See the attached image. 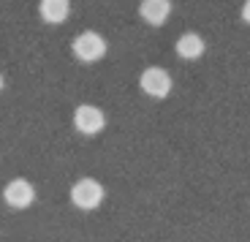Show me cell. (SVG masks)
<instances>
[{"label":"cell","instance_id":"obj_1","mask_svg":"<svg viewBox=\"0 0 250 242\" xmlns=\"http://www.w3.org/2000/svg\"><path fill=\"white\" fill-rule=\"evenodd\" d=\"M71 49H74V55L79 57L82 63H98L101 57L106 55V38L95 30H84L74 38Z\"/></svg>","mask_w":250,"mask_h":242},{"label":"cell","instance_id":"obj_2","mask_svg":"<svg viewBox=\"0 0 250 242\" xmlns=\"http://www.w3.org/2000/svg\"><path fill=\"white\" fill-rule=\"evenodd\" d=\"M104 196H106L104 185H101L98 180H93V177H82V180H76L74 188H71V201H74L79 210H95V207H101Z\"/></svg>","mask_w":250,"mask_h":242},{"label":"cell","instance_id":"obj_3","mask_svg":"<svg viewBox=\"0 0 250 242\" xmlns=\"http://www.w3.org/2000/svg\"><path fill=\"white\" fill-rule=\"evenodd\" d=\"M139 85L142 90L150 98H166L171 93V76L166 68H158V66H150V68H144L142 76H139Z\"/></svg>","mask_w":250,"mask_h":242},{"label":"cell","instance_id":"obj_4","mask_svg":"<svg viewBox=\"0 0 250 242\" xmlns=\"http://www.w3.org/2000/svg\"><path fill=\"white\" fill-rule=\"evenodd\" d=\"M74 125L84 136H95L106 125V114L93 104H82V106H76V112H74Z\"/></svg>","mask_w":250,"mask_h":242},{"label":"cell","instance_id":"obj_5","mask_svg":"<svg viewBox=\"0 0 250 242\" xmlns=\"http://www.w3.org/2000/svg\"><path fill=\"white\" fill-rule=\"evenodd\" d=\"M3 199H6V204L14 207V210H25V207H30L33 199H36V188H33L25 177H17V180H11L3 188Z\"/></svg>","mask_w":250,"mask_h":242},{"label":"cell","instance_id":"obj_6","mask_svg":"<svg viewBox=\"0 0 250 242\" xmlns=\"http://www.w3.org/2000/svg\"><path fill=\"white\" fill-rule=\"evenodd\" d=\"M139 14H142V19L147 22V25L161 27L171 14V0H142Z\"/></svg>","mask_w":250,"mask_h":242},{"label":"cell","instance_id":"obj_7","mask_svg":"<svg viewBox=\"0 0 250 242\" xmlns=\"http://www.w3.org/2000/svg\"><path fill=\"white\" fill-rule=\"evenodd\" d=\"M38 14L46 25H62L71 14V3L68 0H41L38 3Z\"/></svg>","mask_w":250,"mask_h":242},{"label":"cell","instance_id":"obj_8","mask_svg":"<svg viewBox=\"0 0 250 242\" xmlns=\"http://www.w3.org/2000/svg\"><path fill=\"white\" fill-rule=\"evenodd\" d=\"M177 55L182 57V60H199L201 55H204V38L199 36V33H182L180 38H177Z\"/></svg>","mask_w":250,"mask_h":242},{"label":"cell","instance_id":"obj_9","mask_svg":"<svg viewBox=\"0 0 250 242\" xmlns=\"http://www.w3.org/2000/svg\"><path fill=\"white\" fill-rule=\"evenodd\" d=\"M242 19L250 25V0H245V6H242Z\"/></svg>","mask_w":250,"mask_h":242},{"label":"cell","instance_id":"obj_10","mask_svg":"<svg viewBox=\"0 0 250 242\" xmlns=\"http://www.w3.org/2000/svg\"><path fill=\"white\" fill-rule=\"evenodd\" d=\"M0 90H3V76H0Z\"/></svg>","mask_w":250,"mask_h":242}]
</instances>
